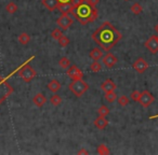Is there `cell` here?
Returning a JSON list of instances; mask_svg holds the SVG:
<instances>
[{
	"instance_id": "obj_30",
	"label": "cell",
	"mask_w": 158,
	"mask_h": 155,
	"mask_svg": "<svg viewBox=\"0 0 158 155\" xmlns=\"http://www.w3.org/2000/svg\"><path fill=\"white\" fill-rule=\"evenodd\" d=\"M118 103L121 107H126L127 105H129V98L127 96H125V95H123V96H120L118 98Z\"/></svg>"
},
{
	"instance_id": "obj_32",
	"label": "cell",
	"mask_w": 158,
	"mask_h": 155,
	"mask_svg": "<svg viewBox=\"0 0 158 155\" xmlns=\"http://www.w3.org/2000/svg\"><path fill=\"white\" fill-rule=\"evenodd\" d=\"M85 1H87V0H70V2L73 3L74 7H77V6L81 5V3L85 2Z\"/></svg>"
},
{
	"instance_id": "obj_25",
	"label": "cell",
	"mask_w": 158,
	"mask_h": 155,
	"mask_svg": "<svg viewBox=\"0 0 158 155\" xmlns=\"http://www.w3.org/2000/svg\"><path fill=\"white\" fill-rule=\"evenodd\" d=\"M101 69H102V66L98 60H93L92 64L90 65V70L93 72H99L101 71Z\"/></svg>"
},
{
	"instance_id": "obj_11",
	"label": "cell",
	"mask_w": 158,
	"mask_h": 155,
	"mask_svg": "<svg viewBox=\"0 0 158 155\" xmlns=\"http://www.w3.org/2000/svg\"><path fill=\"white\" fill-rule=\"evenodd\" d=\"M116 84L113 81L112 79H107L106 81H104L101 85V90L103 91L104 93H110V92H115L116 90Z\"/></svg>"
},
{
	"instance_id": "obj_17",
	"label": "cell",
	"mask_w": 158,
	"mask_h": 155,
	"mask_svg": "<svg viewBox=\"0 0 158 155\" xmlns=\"http://www.w3.org/2000/svg\"><path fill=\"white\" fill-rule=\"evenodd\" d=\"M103 56V52H102L101 48H94L93 50H91L90 52V58L92 60H99L101 57Z\"/></svg>"
},
{
	"instance_id": "obj_38",
	"label": "cell",
	"mask_w": 158,
	"mask_h": 155,
	"mask_svg": "<svg viewBox=\"0 0 158 155\" xmlns=\"http://www.w3.org/2000/svg\"><path fill=\"white\" fill-rule=\"evenodd\" d=\"M125 1H128V0H125Z\"/></svg>"
},
{
	"instance_id": "obj_21",
	"label": "cell",
	"mask_w": 158,
	"mask_h": 155,
	"mask_svg": "<svg viewBox=\"0 0 158 155\" xmlns=\"http://www.w3.org/2000/svg\"><path fill=\"white\" fill-rule=\"evenodd\" d=\"M6 11H7L9 14L15 13V12L18 11V6H16L14 2H9L7 6H6Z\"/></svg>"
},
{
	"instance_id": "obj_34",
	"label": "cell",
	"mask_w": 158,
	"mask_h": 155,
	"mask_svg": "<svg viewBox=\"0 0 158 155\" xmlns=\"http://www.w3.org/2000/svg\"><path fill=\"white\" fill-rule=\"evenodd\" d=\"M78 154H89V152L87 150H85V149H81V150L78 152Z\"/></svg>"
},
{
	"instance_id": "obj_29",
	"label": "cell",
	"mask_w": 158,
	"mask_h": 155,
	"mask_svg": "<svg viewBox=\"0 0 158 155\" xmlns=\"http://www.w3.org/2000/svg\"><path fill=\"white\" fill-rule=\"evenodd\" d=\"M57 41H59V44L62 46V48H65V46H67L68 44H69V39H68L66 36H62Z\"/></svg>"
},
{
	"instance_id": "obj_36",
	"label": "cell",
	"mask_w": 158,
	"mask_h": 155,
	"mask_svg": "<svg viewBox=\"0 0 158 155\" xmlns=\"http://www.w3.org/2000/svg\"><path fill=\"white\" fill-rule=\"evenodd\" d=\"M59 1H60V3H62V2H68L70 0H59Z\"/></svg>"
},
{
	"instance_id": "obj_7",
	"label": "cell",
	"mask_w": 158,
	"mask_h": 155,
	"mask_svg": "<svg viewBox=\"0 0 158 155\" xmlns=\"http://www.w3.org/2000/svg\"><path fill=\"white\" fill-rule=\"evenodd\" d=\"M154 101H155V97H154L148 91H143V92L141 93L139 103H140V105L142 106L143 108L149 107Z\"/></svg>"
},
{
	"instance_id": "obj_8",
	"label": "cell",
	"mask_w": 158,
	"mask_h": 155,
	"mask_svg": "<svg viewBox=\"0 0 158 155\" xmlns=\"http://www.w3.org/2000/svg\"><path fill=\"white\" fill-rule=\"evenodd\" d=\"M145 48L153 54H156L158 52V37L157 36H151L146 42L144 43Z\"/></svg>"
},
{
	"instance_id": "obj_16",
	"label": "cell",
	"mask_w": 158,
	"mask_h": 155,
	"mask_svg": "<svg viewBox=\"0 0 158 155\" xmlns=\"http://www.w3.org/2000/svg\"><path fill=\"white\" fill-rule=\"evenodd\" d=\"M107 125H108V121L106 120L105 116H100L99 115V118L94 121V126L97 127V128H99V129L106 128V127H107Z\"/></svg>"
},
{
	"instance_id": "obj_19",
	"label": "cell",
	"mask_w": 158,
	"mask_h": 155,
	"mask_svg": "<svg viewBox=\"0 0 158 155\" xmlns=\"http://www.w3.org/2000/svg\"><path fill=\"white\" fill-rule=\"evenodd\" d=\"M19 41H20V43L23 44V45H26V44H28L29 41H31V36L26 33H21V35L19 36Z\"/></svg>"
},
{
	"instance_id": "obj_3",
	"label": "cell",
	"mask_w": 158,
	"mask_h": 155,
	"mask_svg": "<svg viewBox=\"0 0 158 155\" xmlns=\"http://www.w3.org/2000/svg\"><path fill=\"white\" fill-rule=\"evenodd\" d=\"M18 70H19V68L14 70L11 74H9L8 76H6V78H3V76H0V105H1V103H2L3 101H5L6 99H7L8 97L13 93V88H12V86L8 83V79H9L10 76H13Z\"/></svg>"
},
{
	"instance_id": "obj_37",
	"label": "cell",
	"mask_w": 158,
	"mask_h": 155,
	"mask_svg": "<svg viewBox=\"0 0 158 155\" xmlns=\"http://www.w3.org/2000/svg\"><path fill=\"white\" fill-rule=\"evenodd\" d=\"M155 30H156V33H158V24H157V25H156V27H155Z\"/></svg>"
},
{
	"instance_id": "obj_14",
	"label": "cell",
	"mask_w": 158,
	"mask_h": 155,
	"mask_svg": "<svg viewBox=\"0 0 158 155\" xmlns=\"http://www.w3.org/2000/svg\"><path fill=\"white\" fill-rule=\"evenodd\" d=\"M33 103H34V105L37 106V107H42V106L46 105L47 98H46V96H44V94H41V93H38V94H36L35 96H34Z\"/></svg>"
},
{
	"instance_id": "obj_27",
	"label": "cell",
	"mask_w": 158,
	"mask_h": 155,
	"mask_svg": "<svg viewBox=\"0 0 158 155\" xmlns=\"http://www.w3.org/2000/svg\"><path fill=\"white\" fill-rule=\"evenodd\" d=\"M98 113H99L100 116H107L108 114H110V109H108L106 106H101V107L99 108V110H98Z\"/></svg>"
},
{
	"instance_id": "obj_12",
	"label": "cell",
	"mask_w": 158,
	"mask_h": 155,
	"mask_svg": "<svg viewBox=\"0 0 158 155\" xmlns=\"http://www.w3.org/2000/svg\"><path fill=\"white\" fill-rule=\"evenodd\" d=\"M74 8L75 7L73 6V3L70 2V1H68V2L60 3L59 7H57V10H60V12H61L62 14H72Z\"/></svg>"
},
{
	"instance_id": "obj_6",
	"label": "cell",
	"mask_w": 158,
	"mask_h": 155,
	"mask_svg": "<svg viewBox=\"0 0 158 155\" xmlns=\"http://www.w3.org/2000/svg\"><path fill=\"white\" fill-rule=\"evenodd\" d=\"M73 23H74V20H73V17L69 14H62L56 21L57 26H59L62 30H67L73 25Z\"/></svg>"
},
{
	"instance_id": "obj_10",
	"label": "cell",
	"mask_w": 158,
	"mask_h": 155,
	"mask_svg": "<svg viewBox=\"0 0 158 155\" xmlns=\"http://www.w3.org/2000/svg\"><path fill=\"white\" fill-rule=\"evenodd\" d=\"M147 68H148V64H147V61L145 60L144 58H142V57L138 58L133 63V69L135 70L136 72H139V73H144L147 70Z\"/></svg>"
},
{
	"instance_id": "obj_31",
	"label": "cell",
	"mask_w": 158,
	"mask_h": 155,
	"mask_svg": "<svg viewBox=\"0 0 158 155\" xmlns=\"http://www.w3.org/2000/svg\"><path fill=\"white\" fill-rule=\"evenodd\" d=\"M140 96H141V93L138 92V91H133V92L131 93V95H130V97H131L132 100L138 101V103H139V99H140Z\"/></svg>"
},
{
	"instance_id": "obj_23",
	"label": "cell",
	"mask_w": 158,
	"mask_h": 155,
	"mask_svg": "<svg viewBox=\"0 0 158 155\" xmlns=\"http://www.w3.org/2000/svg\"><path fill=\"white\" fill-rule=\"evenodd\" d=\"M50 103H52L53 106H55V107H57V106H60L62 103V98L60 95L57 94H54L52 97L50 98Z\"/></svg>"
},
{
	"instance_id": "obj_9",
	"label": "cell",
	"mask_w": 158,
	"mask_h": 155,
	"mask_svg": "<svg viewBox=\"0 0 158 155\" xmlns=\"http://www.w3.org/2000/svg\"><path fill=\"white\" fill-rule=\"evenodd\" d=\"M66 73H67V76L73 80L82 79V76H84L82 71L79 69L77 66H70V67H68V70L66 71Z\"/></svg>"
},
{
	"instance_id": "obj_13",
	"label": "cell",
	"mask_w": 158,
	"mask_h": 155,
	"mask_svg": "<svg viewBox=\"0 0 158 155\" xmlns=\"http://www.w3.org/2000/svg\"><path fill=\"white\" fill-rule=\"evenodd\" d=\"M117 61H118L117 57L115 56L114 54H112V53H108V54L103 58L104 65H105L107 68H113L117 64Z\"/></svg>"
},
{
	"instance_id": "obj_35",
	"label": "cell",
	"mask_w": 158,
	"mask_h": 155,
	"mask_svg": "<svg viewBox=\"0 0 158 155\" xmlns=\"http://www.w3.org/2000/svg\"><path fill=\"white\" fill-rule=\"evenodd\" d=\"M154 118H158V114H155V115L149 116V120H154Z\"/></svg>"
},
{
	"instance_id": "obj_4",
	"label": "cell",
	"mask_w": 158,
	"mask_h": 155,
	"mask_svg": "<svg viewBox=\"0 0 158 155\" xmlns=\"http://www.w3.org/2000/svg\"><path fill=\"white\" fill-rule=\"evenodd\" d=\"M33 58H34V56L31 57V58L27 60L26 64H24V65H22L19 68V74H20V76L23 79V81L26 82V83H29V82L37 76V73H36V71L34 70V68L31 67V66H29V64H28V61L31 60Z\"/></svg>"
},
{
	"instance_id": "obj_24",
	"label": "cell",
	"mask_w": 158,
	"mask_h": 155,
	"mask_svg": "<svg viewBox=\"0 0 158 155\" xmlns=\"http://www.w3.org/2000/svg\"><path fill=\"white\" fill-rule=\"evenodd\" d=\"M98 153L100 155H107L110 154V149L105 145V144H100L98 146Z\"/></svg>"
},
{
	"instance_id": "obj_1",
	"label": "cell",
	"mask_w": 158,
	"mask_h": 155,
	"mask_svg": "<svg viewBox=\"0 0 158 155\" xmlns=\"http://www.w3.org/2000/svg\"><path fill=\"white\" fill-rule=\"evenodd\" d=\"M123 38L120 31L116 29L110 22H104L94 33H92V39L104 51H110Z\"/></svg>"
},
{
	"instance_id": "obj_2",
	"label": "cell",
	"mask_w": 158,
	"mask_h": 155,
	"mask_svg": "<svg viewBox=\"0 0 158 155\" xmlns=\"http://www.w3.org/2000/svg\"><path fill=\"white\" fill-rule=\"evenodd\" d=\"M72 14L77 18V21L82 25L89 24V23L95 21L98 18V15H99L97 8L91 7L88 3V1H85L81 5L75 7Z\"/></svg>"
},
{
	"instance_id": "obj_26",
	"label": "cell",
	"mask_w": 158,
	"mask_h": 155,
	"mask_svg": "<svg viewBox=\"0 0 158 155\" xmlns=\"http://www.w3.org/2000/svg\"><path fill=\"white\" fill-rule=\"evenodd\" d=\"M105 99L107 103H114L117 99V95L115 92H110V93H105Z\"/></svg>"
},
{
	"instance_id": "obj_22",
	"label": "cell",
	"mask_w": 158,
	"mask_h": 155,
	"mask_svg": "<svg viewBox=\"0 0 158 155\" xmlns=\"http://www.w3.org/2000/svg\"><path fill=\"white\" fill-rule=\"evenodd\" d=\"M59 65H60V67L64 68V69H67L68 67H70V60L67 57H62L59 60Z\"/></svg>"
},
{
	"instance_id": "obj_15",
	"label": "cell",
	"mask_w": 158,
	"mask_h": 155,
	"mask_svg": "<svg viewBox=\"0 0 158 155\" xmlns=\"http://www.w3.org/2000/svg\"><path fill=\"white\" fill-rule=\"evenodd\" d=\"M41 2H42V5L48 10H50V11H54L55 9H57V7H59V5H60L59 0H42Z\"/></svg>"
},
{
	"instance_id": "obj_5",
	"label": "cell",
	"mask_w": 158,
	"mask_h": 155,
	"mask_svg": "<svg viewBox=\"0 0 158 155\" xmlns=\"http://www.w3.org/2000/svg\"><path fill=\"white\" fill-rule=\"evenodd\" d=\"M89 85L85 81H82L81 79L79 80H73V82L69 84V90L72 91V93L74 95H76L77 97H80L88 91Z\"/></svg>"
},
{
	"instance_id": "obj_18",
	"label": "cell",
	"mask_w": 158,
	"mask_h": 155,
	"mask_svg": "<svg viewBox=\"0 0 158 155\" xmlns=\"http://www.w3.org/2000/svg\"><path fill=\"white\" fill-rule=\"evenodd\" d=\"M47 87H48V90L50 91V92L56 93L57 91H60V88H61V84H60L56 80H52V81L48 83Z\"/></svg>"
},
{
	"instance_id": "obj_20",
	"label": "cell",
	"mask_w": 158,
	"mask_h": 155,
	"mask_svg": "<svg viewBox=\"0 0 158 155\" xmlns=\"http://www.w3.org/2000/svg\"><path fill=\"white\" fill-rule=\"evenodd\" d=\"M130 10H131V12L133 14H135V15H139L140 13H142L143 11V8L142 6L140 5V3H133V5L131 6V8H130Z\"/></svg>"
},
{
	"instance_id": "obj_28",
	"label": "cell",
	"mask_w": 158,
	"mask_h": 155,
	"mask_svg": "<svg viewBox=\"0 0 158 155\" xmlns=\"http://www.w3.org/2000/svg\"><path fill=\"white\" fill-rule=\"evenodd\" d=\"M62 36H63V33H62L61 28H55L54 30L51 33V37H52L53 39H55V40H59Z\"/></svg>"
},
{
	"instance_id": "obj_33",
	"label": "cell",
	"mask_w": 158,
	"mask_h": 155,
	"mask_svg": "<svg viewBox=\"0 0 158 155\" xmlns=\"http://www.w3.org/2000/svg\"><path fill=\"white\" fill-rule=\"evenodd\" d=\"M87 1H88V3L91 7H95V6L100 2V0H87Z\"/></svg>"
}]
</instances>
